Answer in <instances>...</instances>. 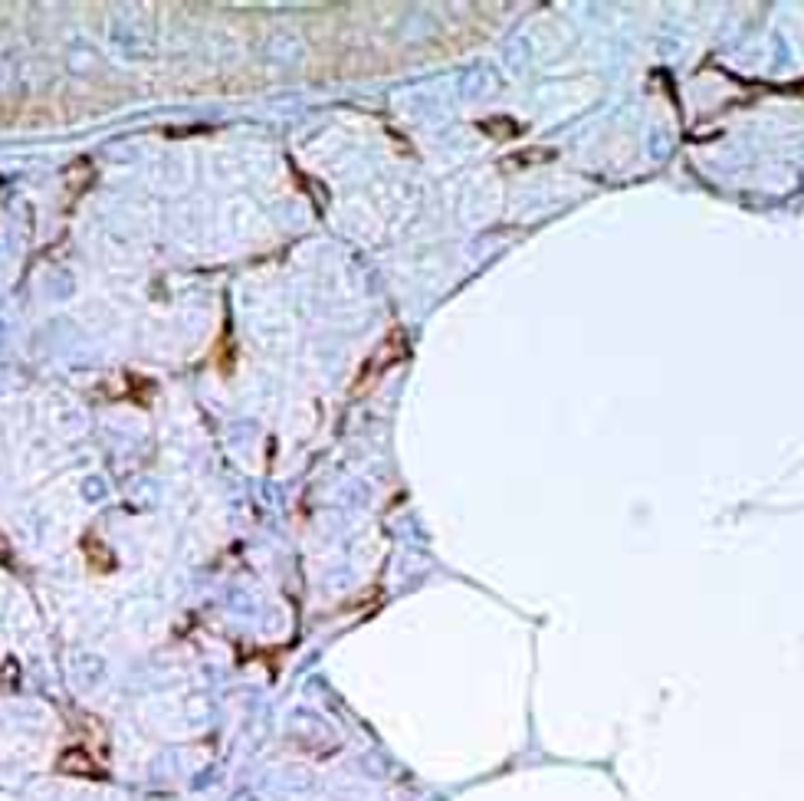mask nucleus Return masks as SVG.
I'll list each match as a JSON object with an SVG mask.
<instances>
[{
    "instance_id": "4",
    "label": "nucleus",
    "mask_w": 804,
    "mask_h": 801,
    "mask_svg": "<svg viewBox=\"0 0 804 801\" xmlns=\"http://www.w3.org/2000/svg\"><path fill=\"white\" fill-rule=\"evenodd\" d=\"M234 355H236V348H234V342H230V323H227L224 338L217 342V368H220L224 375H230V371H234Z\"/></svg>"
},
{
    "instance_id": "5",
    "label": "nucleus",
    "mask_w": 804,
    "mask_h": 801,
    "mask_svg": "<svg viewBox=\"0 0 804 801\" xmlns=\"http://www.w3.org/2000/svg\"><path fill=\"white\" fill-rule=\"evenodd\" d=\"M483 132H490L492 138H513L515 132H519V125H513L509 119H486V122H480Z\"/></svg>"
},
{
    "instance_id": "2",
    "label": "nucleus",
    "mask_w": 804,
    "mask_h": 801,
    "mask_svg": "<svg viewBox=\"0 0 804 801\" xmlns=\"http://www.w3.org/2000/svg\"><path fill=\"white\" fill-rule=\"evenodd\" d=\"M57 772L59 775H73V779H92V782L105 779V768H102L99 758L89 752V746L63 749L57 758Z\"/></svg>"
},
{
    "instance_id": "1",
    "label": "nucleus",
    "mask_w": 804,
    "mask_h": 801,
    "mask_svg": "<svg viewBox=\"0 0 804 801\" xmlns=\"http://www.w3.org/2000/svg\"><path fill=\"white\" fill-rule=\"evenodd\" d=\"M404 358H407V332H404V329H391V332L378 342V348L368 355V362L358 368V378H355V385H352V394H361L365 388H371L388 368H394L398 362H404Z\"/></svg>"
},
{
    "instance_id": "3",
    "label": "nucleus",
    "mask_w": 804,
    "mask_h": 801,
    "mask_svg": "<svg viewBox=\"0 0 804 801\" xmlns=\"http://www.w3.org/2000/svg\"><path fill=\"white\" fill-rule=\"evenodd\" d=\"M82 556H86V565H89L96 575H109V572L115 568L112 548L105 546L96 533H89L86 539H82Z\"/></svg>"
}]
</instances>
